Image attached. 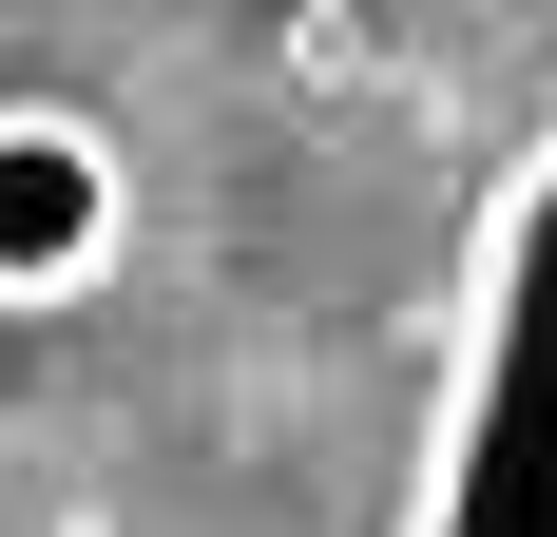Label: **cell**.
I'll return each mask as SVG.
<instances>
[{"mask_svg": "<svg viewBox=\"0 0 557 537\" xmlns=\"http://www.w3.org/2000/svg\"><path fill=\"white\" fill-rule=\"evenodd\" d=\"M404 537H557V154L500 212V268H481V326H461V384H443Z\"/></svg>", "mask_w": 557, "mask_h": 537, "instance_id": "obj_1", "label": "cell"}, {"mask_svg": "<svg viewBox=\"0 0 557 537\" xmlns=\"http://www.w3.org/2000/svg\"><path fill=\"white\" fill-rule=\"evenodd\" d=\"M135 250V154L77 97H0V308H77Z\"/></svg>", "mask_w": 557, "mask_h": 537, "instance_id": "obj_2", "label": "cell"}]
</instances>
